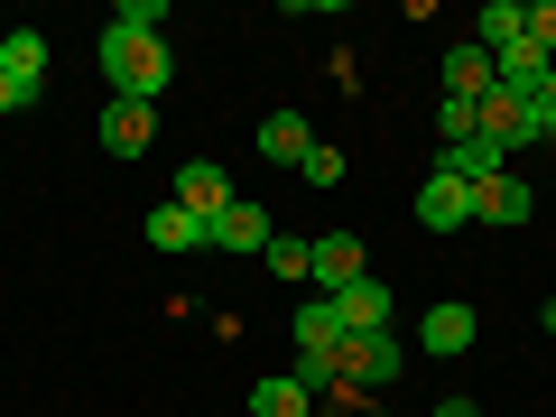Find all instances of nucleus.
<instances>
[{
    "instance_id": "a211bd4d",
    "label": "nucleus",
    "mask_w": 556,
    "mask_h": 417,
    "mask_svg": "<svg viewBox=\"0 0 556 417\" xmlns=\"http://www.w3.org/2000/svg\"><path fill=\"white\" fill-rule=\"evenodd\" d=\"M288 334H298V353H334V343H343V316H334V298H306Z\"/></svg>"
},
{
    "instance_id": "f3484780",
    "label": "nucleus",
    "mask_w": 556,
    "mask_h": 417,
    "mask_svg": "<svg viewBox=\"0 0 556 417\" xmlns=\"http://www.w3.org/2000/svg\"><path fill=\"white\" fill-rule=\"evenodd\" d=\"M510 38H529V0H492V10L473 20V47H482V56H501Z\"/></svg>"
},
{
    "instance_id": "4468645a",
    "label": "nucleus",
    "mask_w": 556,
    "mask_h": 417,
    "mask_svg": "<svg viewBox=\"0 0 556 417\" xmlns=\"http://www.w3.org/2000/svg\"><path fill=\"white\" fill-rule=\"evenodd\" d=\"M492 56H482V47L473 38H464V47H445V93H455V102H482V93H492Z\"/></svg>"
},
{
    "instance_id": "f8f14e48",
    "label": "nucleus",
    "mask_w": 556,
    "mask_h": 417,
    "mask_svg": "<svg viewBox=\"0 0 556 417\" xmlns=\"http://www.w3.org/2000/svg\"><path fill=\"white\" fill-rule=\"evenodd\" d=\"M353 278H371L362 241H353V232H325V241H316V278H306V288H316V298H343Z\"/></svg>"
},
{
    "instance_id": "f257e3e1",
    "label": "nucleus",
    "mask_w": 556,
    "mask_h": 417,
    "mask_svg": "<svg viewBox=\"0 0 556 417\" xmlns=\"http://www.w3.org/2000/svg\"><path fill=\"white\" fill-rule=\"evenodd\" d=\"M102 84H112V102H159L167 84H177V47L167 38H139V28H102Z\"/></svg>"
},
{
    "instance_id": "4be33fe9",
    "label": "nucleus",
    "mask_w": 556,
    "mask_h": 417,
    "mask_svg": "<svg viewBox=\"0 0 556 417\" xmlns=\"http://www.w3.org/2000/svg\"><path fill=\"white\" fill-rule=\"evenodd\" d=\"M529 130H538V139H556V65L538 75V93H529Z\"/></svg>"
},
{
    "instance_id": "39448f33",
    "label": "nucleus",
    "mask_w": 556,
    "mask_h": 417,
    "mask_svg": "<svg viewBox=\"0 0 556 417\" xmlns=\"http://www.w3.org/2000/svg\"><path fill=\"white\" fill-rule=\"evenodd\" d=\"M417 223H427V232H464V223H473V186L445 177V167H427V186H417Z\"/></svg>"
},
{
    "instance_id": "dca6fc26",
    "label": "nucleus",
    "mask_w": 556,
    "mask_h": 417,
    "mask_svg": "<svg viewBox=\"0 0 556 417\" xmlns=\"http://www.w3.org/2000/svg\"><path fill=\"white\" fill-rule=\"evenodd\" d=\"M437 167H445V177H464V186H482V177H501V167H510V159H501V149H492V139H455V149H437Z\"/></svg>"
},
{
    "instance_id": "393cba45",
    "label": "nucleus",
    "mask_w": 556,
    "mask_h": 417,
    "mask_svg": "<svg viewBox=\"0 0 556 417\" xmlns=\"http://www.w3.org/2000/svg\"><path fill=\"white\" fill-rule=\"evenodd\" d=\"M437 417H482V399H437Z\"/></svg>"
},
{
    "instance_id": "20e7f679",
    "label": "nucleus",
    "mask_w": 556,
    "mask_h": 417,
    "mask_svg": "<svg viewBox=\"0 0 556 417\" xmlns=\"http://www.w3.org/2000/svg\"><path fill=\"white\" fill-rule=\"evenodd\" d=\"M529 214H538V195H529V177H510V167L473 186V223H492V232H519Z\"/></svg>"
},
{
    "instance_id": "1a4fd4ad",
    "label": "nucleus",
    "mask_w": 556,
    "mask_h": 417,
    "mask_svg": "<svg viewBox=\"0 0 556 417\" xmlns=\"http://www.w3.org/2000/svg\"><path fill=\"white\" fill-rule=\"evenodd\" d=\"M334 316H343V334H390V316H399L390 278H353V288L334 298Z\"/></svg>"
},
{
    "instance_id": "7ed1b4c3",
    "label": "nucleus",
    "mask_w": 556,
    "mask_h": 417,
    "mask_svg": "<svg viewBox=\"0 0 556 417\" xmlns=\"http://www.w3.org/2000/svg\"><path fill=\"white\" fill-rule=\"evenodd\" d=\"M473 112H482V139H492L501 159H510V149H538V130H529V93H510V84H492V93H482Z\"/></svg>"
},
{
    "instance_id": "6ab92c4d",
    "label": "nucleus",
    "mask_w": 556,
    "mask_h": 417,
    "mask_svg": "<svg viewBox=\"0 0 556 417\" xmlns=\"http://www.w3.org/2000/svg\"><path fill=\"white\" fill-rule=\"evenodd\" d=\"M149 241H159V251H204V223H195V214H186V204H177V195H167V204H159V214H149Z\"/></svg>"
},
{
    "instance_id": "a878e982",
    "label": "nucleus",
    "mask_w": 556,
    "mask_h": 417,
    "mask_svg": "<svg viewBox=\"0 0 556 417\" xmlns=\"http://www.w3.org/2000/svg\"><path fill=\"white\" fill-rule=\"evenodd\" d=\"M0 112H28V102H20V84H10V75H0Z\"/></svg>"
},
{
    "instance_id": "5701e85b",
    "label": "nucleus",
    "mask_w": 556,
    "mask_h": 417,
    "mask_svg": "<svg viewBox=\"0 0 556 417\" xmlns=\"http://www.w3.org/2000/svg\"><path fill=\"white\" fill-rule=\"evenodd\" d=\"M298 177H306V186H343V149H325V139H316V149H306V167H298Z\"/></svg>"
},
{
    "instance_id": "6e6552de",
    "label": "nucleus",
    "mask_w": 556,
    "mask_h": 417,
    "mask_svg": "<svg viewBox=\"0 0 556 417\" xmlns=\"http://www.w3.org/2000/svg\"><path fill=\"white\" fill-rule=\"evenodd\" d=\"M232 195H241V186L223 177L214 159H186V167H177V204H186V214H195V223H214V214H232Z\"/></svg>"
},
{
    "instance_id": "0eeeda50",
    "label": "nucleus",
    "mask_w": 556,
    "mask_h": 417,
    "mask_svg": "<svg viewBox=\"0 0 556 417\" xmlns=\"http://www.w3.org/2000/svg\"><path fill=\"white\" fill-rule=\"evenodd\" d=\"M159 139V102H102V149L112 159H149Z\"/></svg>"
},
{
    "instance_id": "9b49d317",
    "label": "nucleus",
    "mask_w": 556,
    "mask_h": 417,
    "mask_svg": "<svg viewBox=\"0 0 556 417\" xmlns=\"http://www.w3.org/2000/svg\"><path fill=\"white\" fill-rule=\"evenodd\" d=\"M269 232H278V223L260 214L251 195H232V214H214V223H204V251H269Z\"/></svg>"
},
{
    "instance_id": "2eb2a0df",
    "label": "nucleus",
    "mask_w": 556,
    "mask_h": 417,
    "mask_svg": "<svg viewBox=\"0 0 556 417\" xmlns=\"http://www.w3.org/2000/svg\"><path fill=\"white\" fill-rule=\"evenodd\" d=\"M251 417H316V390H306L298 371H269L251 390Z\"/></svg>"
},
{
    "instance_id": "412c9836",
    "label": "nucleus",
    "mask_w": 556,
    "mask_h": 417,
    "mask_svg": "<svg viewBox=\"0 0 556 417\" xmlns=\"http://www.w3.org/2000/svg\"><path fill=\"white\" fill-rule=\"evenodd\" d=\"M112 28H139V38H159V28H167V0H121Z\"/></svg>"
},
{
    "instance_id": "f03ea898",
    "label": "nucleus",
    "mask_w": 556,
    "mask_h": 417,
    "mask_svg": "<svg viewBox=\"0 0 556 417\" xmlns=\"http://www.w3.org/2000/svg\"><path fill=\"white\" fill-rule=\"evenodd\" d=\"M399 371H408L399 325H390V334H343V380H353V390H390Z\"/></svg>"
},
{
    "instance_id": "423d86ee",
    "label": "nucleus",
    "mask_w": 556,
    "mask_h": 417,
    "mask_svg": "<svg viewBox=\"0 0 556 417\" xmlns=\"http://www.w3.org/2000/svg\"><path fill=\"white\" fill-rule=\"evenodd\" d=\"M473 334H482V316L464 298H437L427 306V325H417V343H427V353L437 362H455V353H473Z\"/></svg>"
},
{
    "instance_id": "ddd939ff",
    "label": "nucleus",
    "mask_w": 556,
    "mask_h": 417,
    "mask_svg": "<svg viewBox=\"0 0 556 417\" xmlns=\"http://www.w3.org/2000/svg\"><path fill=\"white\" fill-rule=\"evenodd\" d=\"M306 149H316V130H306V121L278 102V112L260 121V159H269V167H306Z\"/></svg>"
},
{
    "instance_id": "aec40b11",
    "label": "nucleus",
    "mask_w": 556,
    "mask_h": 417,
    "mask_svg": "<svg viewBox=\"0 0 556 417\" xmlns=\"http://www.w3.org/2000/svg\"><path fill=\"white\" fill-rule=\"evenodd\" d=\"M260 260H269V278H298V288L316 278V241H298V232H269V251H260Z\"/></svg>"
},
{
    "instance_id": "9d476101",
    "label": "nucleus",
    "mask_w": 556,
    "mask_h": 417,
    "mask_svg": "<svg viewBox=\"0 0 556 417\" xmlns=\"http://www.w3.org/2000/svg\"><path fill=\"white\" fill-rule=\"evenodd\" d=\"M0 75L20 84V102L47 93V38H38V28H0Z\"/></svg>"
},
{
    "instance_id": "bb28decb",
    "label": "nucleus",
    "mask_w": 556,
    "mask_h": 417,
    "mask_svg": "<svg viewBox=\"0 0 556 417\" xmlns=\"http://www.w3.org/2000/svg\"><path fill=\"white\" fill-rule=\"evenodd\" d=\"M353 417H390V408H380V399H371V408H353Z\"/></svg>"
},
{
    "instance_id": "b1692460",
    "label": "nucleus",
    "mask_w": 556,
    "mask_h": 417,
    "mask_svg": "<svg viewBox=\"0 0 556 417\" xmlns=\"http://www.w3.org/2000/svg\"><path fill=\"white\" fill-rule=\"evenodd\" d=\"M529 47L556 65V0H529Z\"/></svg>"
}]
</instances>
